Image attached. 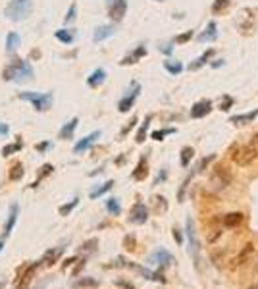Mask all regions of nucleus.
Segmentation results:
<instances>
[{
	"label": "nucleus",
	"instance_id": "nucleus-1",
	"mask_svg": "<svg viewBox=\"0 0 258 289\" xmlns=\"http://www.w3.org/2000/svg\"><path fill=\"white\" fill-rule=\"evenodd\" d=\"M258 158V133L253 135L247 143L231 148V160L237 166H249Z\"/></svg>",
	"mask_w": 258,
	"mask_h": 289
},
{
	"label": "nucleus",
	"instance_id": "nucleus-2",
	"mask_svg": "<svg viewBox=\"0 0 258 289\" xmlns=\"http://www.w3.org/2000/svg\"><path fill=\"white\" fill-rule=\"evenodd\" d=\"M33 66L27 60H14L4 70V79L6 81H16V83H27V81L33 79Z\"/></svg>",
	"mask_w": 258,
	"mask_h": 289
},
{
	"label": "nucleus",
	"instance_id": "nucleus-3",
	"mask_svg": "<svg viewBox=\"0 0 258 289\" xmlns=\"http://www.w3.org/2000/svg\"><path fill=\"white\" fill-rule=\"evenodd\" d=\"M185 232H187V241H189V256L195 262V268L201 272L203 270V247H201V241H199V235H197V228H195V222L193 218L185 220Z\"/></svg>",
	"mask_w": 258,
	"mask_h": 289
},
{
	"label": "nucleus",
	"instance_id": "nucleus-4",
	"mask_svg": "<svg viewBox=\"0 0 258 289\" xmlns=\"http://www.w3.org/2000/svg\"><path fill=\"white\" fill-rule=\"evenodd\" d=\"M33 12V0H12L4 8V16L10 21H23Z\"/></svg>",
	"mask_w": 258,
	"mask_h": 289
},
{
	"label": "nucleus",
	"instance_id": "nucleus-5",
	"mask_svg": "<svg viewBox=\"0 0 258 289\" xmlns=\"http://www.w3.org/2000/svg\"><path fill=\"white\" fill-rule=\"evenodd\" d=\"M19 98L31 102L37 112H47L54 102L52 93H37V91H23L19 93Z\"/></svg>",
	"mask_w": 258,
	"mask_h": 289
},
{
	"label": "nucleus",
	"instance_id": "nucleus-6",
	"mask_svg": "<svg viewBox=\"0 0 258 289\" xmlns=\"http://www.w3.org/2000/svg\"><path fill=\"white\" fill-rule=\"evenodd\" d=\"M114 266H120V268H129V270L137 272L141 274L145 280H151V282H160V284H166V278L160 274V272H153L149 270L147 266H141V264H135V262H131V260H125L123 256H118L116 258V262H114Z\"/></svg>",
	"mask_w": 258,
	"mask_h": 289
},
{
	"label": "nucleus",
	"instance_id": "nucleus-7",
	"mask_svg": "<svg viewBox=\"0 0 258 289\" xmlns=\"http://www.w3.org/2000/svg\"><path fill=\"white\" fill-rule=\"evenodd\" d=\"M106 10L112 21H121L127 12V0H106Z\"/></svg>",
	"mask_w": 258,
	"mask_h": 289
},
{
	"label": "nucleus",
	"instance_id": "nucleus-8",
	"mask_svg": "<svg viewBox=\"0 0 258 289\" xmlns=\"http://www.w3.org/2000/svg\"><path fill=\"white\" fill-rule=\"evenodd\" d=\"M139 93H141V85H139L137 81H131V89L127 91V95L118 102V110L120 112H129V110L133 108L135 100H137Z\"/></svg>",
	"mask_w": 258,
	"mask_h": 289
},
{
	"label": "nucleus",
	"instance_id": "nucleus-9",
	"mask_svg": "<svg viewBox=\"0 0 258 289\" xmlns=\"http://www.w3.org/2000/svg\"><path fill=\"white\" fill-rule=\"evenodd\" d=\"M147 220H149V208L143 202H135L129 210V222L135 226H143Z\"/></svg>",
	"mask_w": 258,
	"mask_h": 289
},
{
	"label": "nucleus",
	"instance_id": "nucleus-10",
	"mask_svg": "<svg viewBox=\"0 0 258 289\" xmlns=\"http://www.w3.org/2000/svg\"><path fill=\"white\" fill-rule=\"evenodd\" d=\"M37 268H39V262H35L31 266H21V268H19V274H17V278H16L17 289H27V286H29V282H31V278H33V274Z\"/></svg>",
	"mask_w": 258,
	"mask_h": 289
},
{
	"label": "nucleus",
	"instance_id": "nucleus-11",
	"mask_svg": "<svg viewBox=\"0 0 258 289\" xmlns=\"http://www.w3.org/2000/svg\"><path fill=\"white\" fill-rule=\"evenodd\" d=\"M212 112V100H208V98H201V100H197L193 106H191V118H195V120H199V118H205Z\"/></svg>",
	"mask_w": 258,
	"mask_h": 289
},
{
	"label": "nucleus",
	"instance_id": "nucleus-12",
	"mask_svg": "<svg viewBox=\"0 0 258 289\" xmlns=\"http://www.w3.org/2000/svg\"><path fill=\"white\" fill-rule=\"evenodd\" d=\"M149 262L151 264H156V266H160V268H164V266H170L173 262V256L166 249H160V251H156L149 256Z\"/></svg>",
	"mask_w": 258,
	"mask_h": 289
},
{
	"label": "nucleus",
	"instance_id": "nucleus-13",
	"mask_svg": "<svg viewBox=\"0 0 258 289\" xmlns=\"http://www.w3.org/2000/svg\"><path fill=\"white\" fill-rule=\"evenodd\" d=\"M17 216H19V204L14 202V204H10L8 218H6V224H4V237H8V235L12 234V230H14V226H16L17 222Z\"/></svg>",
	"mask_w": 258,
	"mask_h": 289
},
{
	"label": "nucleus",
	"instance_id": "nucleus-14",
	"mask_svg": "<svg viewBox=\"0 0 258 289\" xmlns=\"http://www.w3.org/2000/svg\"><path fill=\"white\" fill-rule=\"evenodd\" d=\"M97 139H101V131H93L91 135H87V137H83L81 141H77V144L73 146V152L75 154H81V152H85L89 146H93L95 144V141Z\"/></svg>",
	"mask_w": 258,
	"mask_h": 289
},
{
	"label": "nucleus",
	"instance_id": "nucleus-15",
	"mask_svg": "<svg viewBox=\"0 0 258 289\" xmlns=\"http://www.w3.org/2000/svg\"><path fill=\"white\" fill-rule=\"evenodd\" d=\"M62 254H64V247H56V249L47 251L45 256H43L41 260H37V262H39V266H52V264L58 262V258H60Z\"/></svg>",
	"mask_w": 258,
	"mask_h": 289
},
{
	"label": "nucleus",
	"instance_id": "nucleus-16",
	"mask_svg": "<svg viewBox=\"0 0 258 289\" xmlns=\"http://www.w3.org/2000/svg\"><path fill=\"white\" fill-rule=\"evenodd\" d=\"M214 54H216V50H214V48H208L206 52H203L199 58H195V60L191 62L189 66H187V70H189V72H197V70H201L203 66H206L208 62H210V58H212Z\"/></svg>",
	"mask_w": 258,
	"mask_h": 289
},
{
	"label": "nucleus",
	"instance_id": "nucleus-17",
	"mask_svg": "<svg viewBox=\"0 0 258 289\" xmlns=\"http://www.w3.org/2000/svg\"><path fill=\"white\" fill-rule=\"evenodd\" d=\"M201 43H212L218 39V23L216 21H208V25L205 27V31L197 37Z\"/></svg>",
	"mask_w": 258,
	"mask_h": 289
},
{
	"label": "nucleus",
	"instance_id": "nucleus-18",
	"mask_svg": "<svg viewBox=\"0 0 258 289\" xmlns=\"http://www.w3.org/2000/svg\"><path fill=\"white\" fill-rule=\"evenodd\" d=\"M258 118V108L253 110V112H247V114H237V116H231L229 122L233 126H247V124H253Z\"/></svg>",
	"mask_w": 258,
	"mask_h": 289
},
{
	"label": "nucleus",
	"instance_id": "nucleus-19",
	"mask_svg": "<svg viewBox=\"0 0 258 289\" xmlns=\"http://www.w3.org/2000/svg\"><path fill=\"white\" fill-rule=\"evenodd\" d=\"M114 33H116L114 25H99V27L95 29V33H93V41H95V43H103L106 39H110Z\"/></svg>",
	"mask_w": 258,
	"mask_h": 289
},
{
	"label": "nucleus",
	"instance_id": "nucleus-20",
	"mask_svg": "<svg viewBox=\"0 0 258 289\" xmlns=\"http://www.w3.org/2000/svg\"><path fill=\"white\" fill-rule=\"evenodd\" d=\"M143 56H147V47L145 45H139L137 48L131 52V54H127L123 60H121L120 64L121 66H131V64H135V62H139Z\"/></svg>",
	"mask_w": 258,
	"mask_h": 289
},
{
	"label": "nucleus",
	"instance_id": "nucleus-21",
	"mask_svg": "<svg viewBox=\"0 0 258 289\" xmlns=\"http://www.w3.org/2000/svg\"><path fill=\"white\" fill-rule=\"evenodd\" d=\"M104 81H106V72H104L103 68L95 70V72H93L91 75H89V77H87V85H89V87H93V89L101 87Z\"/></svg>",
	"mask_w": 258,
	"mask_h": 289
},
{
	"label": "nucleus",
	"instance_id": "nucleus-22",
	"mask_svg": "<svg viewBox=\"0 0 258 289\" xmlns=\"http://www.w3.org/2000/svg\"><path fill=\"white\" fill-rule=\"evenodd\" d=\"M212 183H216V185H218V187H222V189H224L225 185L229 183V174H227V170H225L224 166H218V168L214 170Z\"/></svg>",
	"mask_w": 258,
	"mask_h": 289
},
{
	"label": "nucleus",
	"instance_id": "nucleus-23",
	"mask_svg": "<svg viewBox=\"0 0 258 289\" xmlns=\"http://www.w3.org/2000/svg\"><path fill=\"white\" fill-rule=\"evenodd\" d=\"M77 124H79V120H77V118H71L68 124L58 131V137H60V139H73V133H75V129H77Z\"/></svg>",
	"mask_w": 258,
	"mask_h": 289
},
{
	"label": "nucleus",
	"instance_id": "nucleus-24",
	"mask_svg": "<svg viewBox=\"0 0 258 289\" xmlns=\"http://www.w3.org/2000/svg\"><path fill=\"white\" fill-rule=\"evenodd\" d=\"M19 45H21V37L17 35V33H8L6 37V52L8 54H14L17 48H19Z\"/></svg>",
	"mask_w": 258,
	"mask_h": 289
},
{
	"label": "nucleus",
	"instance_id": "nucleus-25",
	"mask_svg": "<svg viewBox=\"0 0 258 289\" xmlns=\"http://www.w3.org/2000/svg\"><path fill=\"white\" fill-rule=\"evenodd\" d=\"M164 70H166L168 73H172V75H179L185 68H183V64H181L179 60H172V58H168V60H164Z\"/></svg>",
	"mask_w": 258,
	"mask_h": 289
},
{
	"label": "nucleus",
	"instance_id": "nucleus-26",
	"mask_svg": "<svg viewBox=\"0 0 258 289\" xmlns=\"http://www.w3.org/2000/svg\"><path fill=\"white\" fill-rule=\"evenodd\" d=\"M241 222H243L241 212H229V214H225L224 220H222V224H224L225 228H237Z\"/></svg>",
	"mask_w": 258,
	"mask_h": 289
},
{
	"label": "nucleus",
	"instance_id": "nucleus-27",
	"mask_svg": "<svg viewBox=\"0 0 258 289\" xmlns=\"http://www.w3.org/2000/svg\"><path fill=\"white\" fill-rule=\"evenodd\" d=\"M54 37L60 41V43H64V45H71L73 41H75V31L73 29H58Z\"/></svg>",
	"mask_w": 258,
	"mask_h": 289
},
{
	"label": "nucleus",
	"instance_id": "nucleus-28",
	"mask_svg": "<svg viewBox=\"0 0 258 289\" xmlns=\"http://www.w3.org/2000/svg\"><path fill=\"white\" fill-rule=\"evenodd\" d=\"M151 122H153V116H147L145 122H143L141 127H139L137 135H135V141H137L139 144L145 143V139H147V131H149V127H151Z\"/></svg>",
	"mask_w": 258,
	"mask_h": 289
},
{
	"label": "nucleus",
	"instance_id": "nucleus-29",
	"mask_svg": "<svg viewBox=\"0 0 258 289\" xmlns=\"http://www.w3.org/2000/svg\"><path fill=\"white\" fill-rule=\"evenodd\" d=\"M147 174H149V170H147V158L143 156L141 160H139V164H137V168L133 170V180H137V181H141V180H145L147 178Z\"/></svg>",
	"mask_w": 258,
	"mask_h": 289
},
{
	"label": "nucleus",
	"instance_id": "nucleus-30",
	"mask_svg": "<svg viewBox=\"0 0 258 289\" xmlns=\"http://www.w3.org/2000/svg\"><path fill=\"white\" fill-rule=\"evenodd\" d=\"M112 187H114V180H108V181H106V183H103L101 187H97V189H93L89 197H91V199H99V197H103L104 193H108V191H110Z\"/></svg>",
	"mask_w": 258,
	"mask_h": 289
},
{
	"label": "nucleus",
	"instance_id": "nucleus-31",
	"mask_svg": "<svg viewBox=\"0 0 258 289\" xmlns=\"http://www.w3.org/2000/svg\"><path fill=\"white\" fill-rule=\"evenodd\" d=\"M193 156H195V150H193L191 146H183V148H181V156H179V164H181L183 168H189Z\"/></svg>",
	"mask_w": 258,
	"mask_h": 289
},
{
	"label": "nucleus",
	"instance_id": "nucleus-32",
	"mask_svg": "<svg viewBox=\"0 0 258 289\" xmlns=\"http://www.w3.org/2000/svg\"><path fill=\"white\" fill-rule=\"evenodd\" d=\"M73 288H99V282L95 278H79L73 282Z\"/></svg>",
	"mask_w": 258,
	"mask_h": 289
},
{
	"label": "nucleus",
	"instance_id": "nucleus-33",
	"mask_svg": "<svg viewBox=\"0 0 258 289\" xmlns=\"http://www.w3.org/2000/svg\"><path fill=\"white\" fill-rule=\"evenodd\" d=\"M21 146H23V144L19 143V141H17V143L6 144V146L2 148V156H12V154H16V152H19V150H21Z\"/></svg>",
	"mask_w": 258,
	"mask_h": 289
},
{
	"label": "nucleus",
	"instance_id": "nucleus-34",
	"mask_svg": "<svg viewBox=\"0 0 258 289\" xmlns=\"http://www.w3.org/2000/svg\"><path fill=\"white\" fill-rule=\"evenodd\" d=\"M106 210H108L110 214L118 216V214L121 212V206H120V202H118V199H108L106 200Z\"/></svg>",
	"mask_w": 258,
	"mask_h": 289
},
{
	"label": "nucleus",
	"instance_id": "nucleus-35",
	"mask_svg": "<svg viewBox=\"0 0 258 289\" xmlns=\"http://www.w3.org/2000/svg\"><path fill=\"white\" fill-rule=\"evenodd\" d=\"M23 178V164H14L12 168H10V180L12 181H17Z\"/></svg>",
	"mask_w": 258,
	"mask_h": 289
},
{
	"label": "nucleus",
	"instance_id": "nucleus-36",
	"mask_svg": "<svg viewBox=\"0 0 258 289\" xmlns=\"http://www.w3.org/2000/svg\"><path fill=\"white\" fill-rule=\"evenodd\" d=\"M172 133H175V129H173V127H168V129H158V131H153V135H151V137H153L155 141H164V137H166V135H172Z\"/></svg>",
	"mask_w": 258,
	"mask_h": 289
},
{
	"label": "nucleus",
	"instance_id": "nucleus-37",
	"mask_svg": "<svg viewBox=\"0 0 258 289\" xmlns=\"http://www.w3.org/2000/svg\"><path fill=\"white\" fill-rule=\"evenodd\" d=\"M77 204H79V199L75 197V199L69 200L68 204H62V206H60V214H62V216H68L69 212H71V210H73V208H75Z\"/></svg>",
	"mask_w": 258,
	"mask_h": 289
},
{
	"label": "nucleus",
	"instance_id": "nucleus-38",
	"mask_svg": "<svg viewBox=\"0 0 258 289\" xmlns=\"http://www.w3.org/2000/svg\"><path fill=\"white\" fill-rule=\"evenodd\" d=\"M229 2H231V0H214V4H212V12H214V14H220L224 8H227Z\"/></svg>",
	"mask_w": 258,
	"mask_h": 289
},
{
	"label": "nucleus",
	"instance_id": "nucleus-39",
	"mask_svg": "<svg viewBox=\"0 0 258 289\" xmlns=\"http://www.w3.org/2000/svg\"><path fill=\"white\" fill-rule=\"evenodd\" d=\"M214 158H216V156H214V154H210V156H208V158H203V160H201V162H199V166H197V170H195V174H203V172H205V168H206L208 164L212 162V160H214Z\"/></svg>",
	"mask_w": 258,
	"mask_h": 289
},
{
	"label": "nucleus",
	"instance_id": "nucleus-40",
	"mask_svg": "<svg viewBox=\"0 0 258 289\" xmlns=\"http://www.w3.org/2000/svg\"><path fill=\"white\" fill-rule=\"evenodd\" d=\"M231 106H233V98H231V96H227V95H224V96H222V100H220V110H222V112H227Z\"/></svg>",
	"mask_w": 258,
	"mask_h": 289
},
{
	"label": "nucleus",
	"instance_id": "nucleus-41",
	"mask_svg": "<svg viewBox=\"0 0 258 289\" xmlns=\"http://www.w3.org/2000/svg\"><path fill=\"white\" fill-rule=\"evenodd\" d=\"M193 35H195L193 31H185V33L177 35V37H175V45H185L187 41H191V39H193Z\"/></svg>",
	"mask_w": 258,
	"mask_h": 289
},
{
	"label": "nucleus",
	"instance_id": "nucleus-42",
	"mask_svg": "<svg viewBox=\"0 0 258 289\" xmlns=\"http://www.w3.org/2000/svg\"><path fill=\"white\" fill-rule=\"evenodd\" d=\"M97 245H99V241H97V239H89L87 243H83V245H81V247H83L81 251H85V253H91V251H95V249H97Z\"/></svg>",
	"mask_w": 258,
	"mask_h": 289
},
{
	"label": "nucleus",
	"instance_id": "nucleus-43",
	"mask_svg": "<svg viewBox=\"0 0 258 289\" xmlns=\"http://www.w3.org/2000/svg\"><path fill=\"white\" fill-rule=\"evenodd\" d=\"M75 14H77V4H71V6H69V10H68V14H66V19H64V21H66V23H71V21L75 19Z\"/></svg>",
	"mask_w": 258,
	"mask_h": 289
},
{
	"label": "nucleus",
	"instance_id": "nucleus-44",
	"mask_svg": "<svg viewBox=\"0 0 258 289\" xmlns=\"http://www.w3.org/2000/svg\"><path fill=\"white\" fill-rule=\"evenodd\" d=\"M52 172V166L51 164H45V166H43V168H41V174H39V180L35 181V185L33 187H37V183H39V181L43 180V178H45V176H49V174H51Z\"/></svg>",
	"mask_w": 258,
	"mask_h": 289
},
{
	"label": "nucleus",
	"instance_id": "nucleus-45",
	"mask_svg": "<svg viewBox=\"0 0 258 289\" xmlns=\"http://www.w3.org/2000/svg\"><path fill=\"white\" fill-rule=\"evenodd\" d=\"M135 124H137V118H133V120H131V122H129L127 126L121 129V137H123V135H127V133H129V131H131V129L135 127Z\"/></svg>",
	"mask_w": 258,
	"mask_h": 289
},
{
	"label": "nucleus",
	"instance_id": "nucleus-46",
	"mask_svg": "<svg viewBox=\"0 0 258 289\" xmlns=\"http://www.w3.org/2000/svg\"><path fill=\"white\" fill-rule=\"evenodd\" d=\"M39 152H45V150H49V148H52V143L51 141H43V143H39L37 146H35Z\"/></svg>",
	"mask_w": 258,
	"mask_h": 289
},
{
	"label": "nucleus",
	"instance_id": "nucleus-47",
	"mask_svg": "<svg viewBox=\"0 0 258 289\" xmlns=\"http://www.w3.org/2000/svg\"><path fill=\"white\" fill-rule=\"evenodd\" d=\"M116 286H118V288H123V289H135V286H133L131 282H125V280H116Z\"/></svg>",
	"mask_w": 258,
	"mask_h": 289
},
{
	"label": "nucleus",
	"instance_id": "nucleus-48",
	"mask_svg": "<svg viewBox=\"0 0 258 289\" xmlns=\"http://www.w3.org/2000/svg\"><path fill=\"white\" fill-rule=\"evenodd\" d=\"M173 239H175V241H177L179 245L183 243V235H181V232H179L177 228H173Z\"/></svg>",
	"mask_w": 258,
	"mask_h": 289
},
{
	"label": "nucleus",
	"instance_id": "nucleus-49",
	"mask_svg": "<svg viewBox=\"0 0 258 289\" xmlns=\"http://www.w3.org/2000/svg\"><path fill=\"white\" fill-rule=\"evenodd\" d=\"M10 133V127L6 126V124H0V137H6Z\"/></svg>",
	"mask_w": 258,
	"mask_h": 289
},
{
	"label": "nucleus",
	"instance_id": "nucleus-50",
	"mask_svg": "<svg viewBox=\"0 0 258 289\" xmlns=\"http://www.w3.org/2000/svg\"><path fill=\"white\" fill-rule=\"evenodd\" d=\"M220 66H224V60H214L212 62V68H220Z\"/></svg>",
	"mask_w": 258,
	"mask_h": 289
},
{
	"label": "nucleus",
	"instance_id": "nucleus-51",
	"mask_svg": "<svg viewBox=\"0 0 258 289\" xmlns=\"http://www.w3.org/2000/svg\"><path fill=\"white\" fill-rule=\"evenodd\" d=\"M4 249V237H0V251Z\"/></svg>",
	"mask_w": 258,
	"mask_h": 289
},
{
	"label": "nucleus",
	"instance_id": "nucleus-52",
	"mask_svg": "<svg viewBox=\"0 0 258 289\" xmlns=\"http://www.w3.org/2000/svg\"><path fill=\"white\" fill-rule=\"evenodd\" d=\"M249 289H258V284H255V286H251Z\"/></svg>",
	"mask_w": 258,
	"mask_h": 289
},
{
	"label": "nucleus",
	"instance_id": "nucleus-53",
	"mask_svg": "<svg viewBox=\"0 0 258 289\" xmlns=\"http://www.w3.org/2000/svg\"><path fill=\"white\" fill-rule=\"evenodd\" d=\"M2 288H4V286H2V284H0V289H2Z\"/></svg>",
	"mask_w": 258,
	"mask_h": 289
},
{
	"label": "nucleus",
	"instance_id": "nucleus-54",
	"mask_svg": "<svg viewBox=\"0 0 258 289\" xmlns=\"http://www.w3.org/2000/svg\"><path fill=\"white\" fill-rule=\"evenodd\" d=\"M156 2H162V0H156Z\"/></svg>",
	"mask_w": 258,
	"mask_h": 289
}]
</instances>
